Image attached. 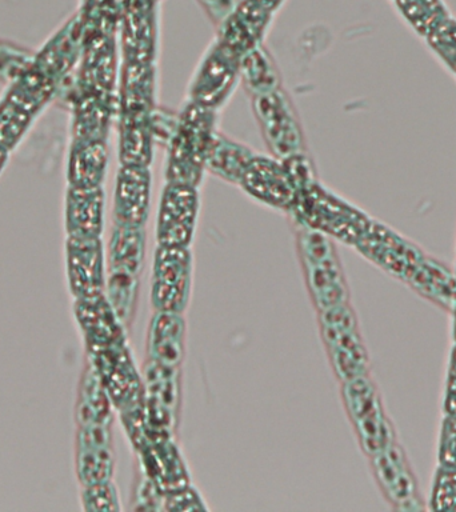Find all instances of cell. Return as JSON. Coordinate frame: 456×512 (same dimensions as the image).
I'll return each instance as SVG.
<instances>
[{
    "mask_svg": "<svg viewBox=\"0 0 456 512\" xmlns=\"http://www.w3.org/2000/svg\"><path fill=\"white\" fill-rule=\"evenodd\" d=\"M342 384L344 408L364 454L370 458L396 442L394 424L374 380L363 375Z\"/></svg>",
    "mask_w": 456,
    "mask_h": 512,
    "instance_id": "6da1fadb",
    "label": "cell"
},
{
    "mask_svg": "<svg viewBox=\"0 0 456 512\" xmlns=\"http://www.w3.org/2000/svg\"><path fill=\"white\" fill-rule=\"evenodd\" d=\"M319 324L332 370L340 382L368 375L370 358L350 304L319 311Z\"/></svg>",
    "mask_w": 456,
    "mask_h": 512,
    "instance_id": "7a4b0ae2",
    "label": "cell"
},
{
    "mask_svg": "<svg viewBox=\"0 0 456 512\" xmlns=\"http://www.w3.org/2000/svg\"><path fill=\"white\" fill-rule=\"evenodd\" d=\"M299 250L308 291L318 310L347 303L346 279L330 240L322 232L304 231L299 236Z\"/></svg>",
    "mask_w": 456,
    "mask_h": 512,
    "instance_id": "3957f363",
    "label": "cell"
},
{
    "mask_svg": "<svg viewBox=\"0 0 456 512\" xmlns=\"http://www.w3.org/2000/svg\"><path fill=\"white\" fill-rule=\"evenodd\" d=\"M55 80L34 67L24 72L0 103V144L11 150L54 92Z\"/></svg>",
    "mask_w": 456,
    "mask_h": 512,
    "instance_id": "277c9868",
    "label": "cell"
},
{
    "mask_svg": "<svg viewBox=\"0 0 456 512\" xmlns=\"http://www.w3.org/2000/svg\"><path fill=\"white\" fill-rule=\"evenodd\" d=\"M372 475L384 499L394 510L418 512L426 510L418 479L410 460L398 440L378 454L370 456Z\"/></svg>",
    "mask_w": 456,
    "mask_h": 512,
    "instance_id": "5b68a950",
    "label": "cell"
},
{
    "mask_svg": "<svg viewBox=\"0 0 456 512\" xmlns=\"http://www.w3.org/2000/svg\"><path fill=\"white\" fill-rule=\"evenodd\" d=\"M191 278L192 259L187 247L159 246L151 286L155 311L183 314L190 300Z\"/></svg>",
    "mask_w": 456,
    "mask_h": 512,
    "instance_id": "8992f818",
    "label": "cell"
},
{
    "mask_svg": "<svg viewBox=\"0 0 456 512\" xmlns=\"http://www.w3.org/2000/svg\"><path fill=\"white\" fill-rule=\"evenodd\" d=\"M88 352L115 407L126 411L143 402V382L124 342Z\"/></svg>",
    "mask_w": 456,
    "mask_h": 512,
    "instance_id": "52a82bcc",
    "label": "cell"
},
{
    "mask_svg": "<svg viewBox=\"0 0 456 512\" xmlns=\"http://www.w3.org/2000/svg\"><path fill=\"white\" fill-rule=\"evenodd\" d=\"M355 246L376 266L407 282L424 255L418 247L407 242L383 224L370 222Z\"/></svg>",
    "mask_w": 456,
    "mask_h": 512,
    "instance_id": "ba28073f",
    "label": "cell"
},
{
    "mask_svg": "<svg viewBox=\"0 0 456 512\" xmlns=\"http://www.w3.org/2000/svg\"><path fill=\"white\" fill-rule=\"evenodd\" d=\"M148 427L156 434L174 430L180 399L178 367H166L148 360L143 379Z\"/></svg>",
    "mask_w": 456,
    "mask_h": 512,
    "instance_id": "9c48e42d",
    "label": "cell"
},
{
    "mask_svg": "<svg viewBox=\"0 0 456 512\" xmlns=\"http://www.w3.org/2000/svg\"><path fill=\"white\" fill-rule=\"evenodd\" d=\"M302 206L300 215L310 223L308 226L334 235L347 243L358 242L371 222L366 215L360 214L347 204L327 198L326 194H310L303 199Z\"/></svg>",
    "mask_w": 456,
    "mask_h": 512,
    "instance_id": "30bf717a",
    "label": "cell"
},
{
    "mask_svg": "<svg viewBox=\"0 0 456 512\" xmlns=\"http://www.w3.org/2000/svg\"><path fill=\"white\" fill-rule=\"evenodd\" d=\"M68 286L75 299L91 298L103 294V248L99 238H68L67 242Z\"/></svg>",
    "mask_w": 456,
    "mask_h": 512,
    "instance_id": "8fae6325",
    "label": "cell"
},
{
    "mask_svg": "<svg viewBox=\"0 0 456 512\" xmlns=\"http://www.w3.org/2000/svg\"><path fill=\"white\" fill-rule=\"evenodd\" d=\"M114 466L110 426L79 427L75 467L82 486L111 482Z\"/></svg>",
    "mask_w": 456,
    "mask_h": 512,
    "instance_id": "7c38bea8",
    "label": "cell"
},
{
    "mask_svg": "<svg viewBox=\"0 0 456 512\" xmlns=\"http://www.w3.org/2000/svg\"><path fill=\"white\" fill-rule=\"evenodd\" d=\"M198 200L186 184H174L163 196L158 220L159 246L187 247L194 235Z\"/></svg>",
    "mask_w": 456,
    "mask_h": 512,
    "instance_id": "4fadbf2b",
    "label": "cell"
},
{
    "mask_svg": "<svg viewBox=\"0 0 456 512\" xmlns=\"http://www.w3.org/2000/svg\"><path fill=\"white\" fill-rule=\"evenodd\" d=\"M74 311L88 351L124 342L123 324L112 310L106 295L76 299Z\"/></svg>",
    "mask_w": 456,
    "mask_h": 512,
    "instance_id": "5bb4252c",
    "label": "cell"
},
{
    "mask_svg": "<svg viewBox=\"0 0 456 512\" xmlns=\"http://www.w3.org/2000/svg\"><path fill=\"white\" fill-rule=\"evenodd\" d=\"M186 352V322L178 312L155 311L147 336L148 360L179 367Z\"/></svg>",
    "mask_w": 456,
    "mask_h": 512,
    "instance_id": "9a60e30c",
    "label": "cell"
},
{
    "mask_svg": "<svg viewBox=\"0 0 456 512\" xmlns=\"http://www.w3.org/2000/svg\"><path fill=\"white\" fill-rule=\"evenodd\" d=\"M66 224L72 238H99L103 228V194L99 187L71 186Z\"/></svg>",
    "mask_w": 456,
    "mask_h": 512,
    "instance_id": "2e32d148",
    "label": "cell"
},
{
    "mask_svg": "<svg viewBox=\"0 0 456 512\" xmlns=\"http://www.w3.org/2000/svg\"><path fill=\"white\" fill-rule=\"evenodd\" d=\"M406 283L428 302L452 312L456 299V274L438 260L424 256Z\"/></svg>",
    "mask_w": 456,
    "mask_h": 512,
    "instance_id": "e0dca14e",
    "label": "cell"
},
{
    "mask_svg": "<svg viewBox=\"0 0 456 512\" xmlns=\"http://www.w3.org/2000/svg\"><path fill=\"white\" fill-rule=\"evenodd\" d=\"M148 208V182L138 167H128L120 174L115 199V216L118 224L142 227Z\"/></svg>",
    "mask_w": 456,
    "mask_h": 512,
    "instance_id": "ac0fdd59",
    "label": "cell"
},
{
    "mask_svg": "<svg viewBox=\"0 0 456 512\" xmlns=\"http://www.w3.org/2000/svg\"><path fill=\"white\" fill-rule=\"evenodd\" d=\"M112 400L100 380L98 372L90 366L84 371L80 383L76 420L82 426H110L112 422Z\"/></svg>",
    "mask_w": 456,
    "mask_h": 512,
    "instance_id": "d6986e66",
    "label": "cell"
},
{
    "mask_svg": "<svg viewBox=\"0 0 456 512\" xmlns=\"http://www.w3.org/2000/svg\"><path fill=\"white\" fill-rule=\"evenodd\" d=\"M144 258V235L140 227L118 224L110 242L111 272L138 276Z\"/></svg>",
    "mask_w": 456,
    "mask_h": 512,
    "instance_id": "ffe728a7",
    "label": "cell"
},
{
    "mask_svg": "<svg viewBox=\"0 0 456 512\" xmlns=\"http://www.w3.org/2000/svg\"><path fill=\"white\" fill-rule=\"evenodd\" d=\"M106 151L99 139H80L72 148L70 175L72 187H98L102 179Z\"/></svg>",
    "mask_w": 456,
    "mask_h": 512,
    "instance_id": "44dd1931",
    "label": "cell"
},
{
    "mask_svg": "<svg viewBox=\"0 0 456 512\" xmlns=\"http://www.w3.org/2000/svg\"><path fill=\"white\" fill-rule=\"evenodd\" d=\"M107 299L123 326L131 322L138 302V276L111 272L106 284Z\"/></svg>",
    "mask_w": 456,
    "mask_h": 512,
    "instance_id": "7402d4cb",
    "label": "cell"
},
{
    "mask_svg": "<svg viewBox=\"0 0 456 512\" xmlns=\"http://www.w3.org/2000/svg\"><path fill=\"white\" fill-rule=\"evenodd\" d=\"M428 510L456 512V467H436Z\"/></svg>",
    "mask_w": 456,
    "mask_h": 512,
    "instance_id": "603a6c76",
    "label": "cell"
},
{
    "mask_svg": "<svg viewBox=\"0 0 456 512\" xmlns=\"http://www.w3.org/2000/svg\"><path fill=\"white\" fill-rule=\"evenodd\" d=\"M82 503L84 510L90 512L120 511L118 492L111 482L84 487Z\"/></svg>",
    "mask_w": 456,
    "mask_h": 512,
    "instance_id": "cb8c5ba5",
    "label": "cell"
},
{
    "mask_svg": "<svg viewBox=\"0 0 456 512\" xmlns=\"http://www.w3.org/2000/svg\"><path fill=\"white\" fill-rule=\"evenodd\" d=\"M438 464L456 467V416L444 415L440 426Z\"/></svg>",
    "mask_w": 456,
    "mask_h": 512,
    "instance_id": "d4e9b609",
    "label": "cell"
},
{
    "mask_svg": "<svg viewBox=\"0 0 456 512\" xmlns=\"http://www.w3.org/2000/svg\"><path fill=\"white\" fill-rule=\"evenodd\" d=\"M163 506L164 510L168 511L206 510L203 499L190 486L166 492L163 496Z\"/></svg>",
    "mask_w": 456,
    "mask_h": 512,
    "instance_id": "484cf974",
    "label": "cell"
},
{
    "mask_svg": "<svg viewBox=\"0 0 456 512\" xmlns=\"http://www.w3.org/2000/svg\"><path fill=\"white\" fill-rule=\"evenodd\" d=\"M443 414L456 416V343L448 360L446 386L443 394Z\"/></svg>",
    "mask_w": 456,
    "mask_h": 512,
    "instance_id": "4316f807",
    "label": "cell"
},
{
    "mask_svg": "<svg viewBox=\"0 0 456 512\" xmlns=\"http://www.w3.org/2000/svg\"><path fill=\"white\" fill-rule=\"evenodd\" d=\"M8 151H10V150H8V148H6V147L2 146V144H0V171H2L4 163H6Z\"/></svg>",
    "mask_w": 456,
    "mask_h": 512,
    "instance_id": "83f0119b",
    "label": "cell"
},
{
    "mask_svg": "<svg viewBox=\"0 0 456 512\" xmlns=\"http://www.w3.org/2000/svg\"><path fill=\"white\" fill-rule=\"evenodd\" d=\"M451 314H452V316H454V324H452V335H454V340L456 343V299H455L454 308H452Z\"/></svg>",
    "mask_w": 456,
    "mask_h": 512,
    "instance_id": "f1b7e54d",
    "label": "cell"
}]
</instances>
